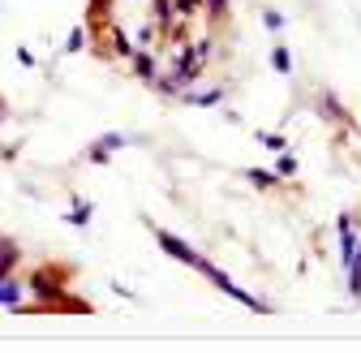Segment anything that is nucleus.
Returning a JSON list of instances; mask_svg holds the SVG:
<instances>
[{
	"label": "nucleus",
	"mask_w": 361,
	"mask_h": 353,
	"mask_svg": "<svg viewBox=\"0 0 361 353\" xmlns=\"http://www.w3.org/2000/svg\"><path fill=\"white\" fill-rule=\"evenodd\" d=\"M258 143H262L267 151H276V155H280V151L288 147V143H284V134H258Z\"/></svg>",
	"instance_id": "f3484780"
},
{
	"label": "nucleus",
	"mask_w": 361,
	"mask_h": 353,
	"mask_svg": "<svg viewBox=\"0 0 361 353\" xmlns=\"http://www.w3.org/2000/svg\"><path fill=\"white\" fill-rule=\"evenodd\" d=\"M125 143H129L125 134H104V138H95V143H90V151H86V160H90V164H104V160H108L112 151H121Z\"/></svg>",
	"instance_id": "f03ea898"
},
{
	"label": "nucleus",
	"mask_w": 361,
	"mask_h": 353,
	"mask_svg": "<svg viewBox=\"0 0 361 353\" xmlns=\"http://www.w3.org/2000/svg\"><path fill=\"white\" fill-rule=\"evenodd\" d=\"M108 39H112V52H116V56H133V52H138V48L129 43V35H125V30H116V26L108 30Z\"/></svg>",
	"instance_id": "f8f14e48"
},
{
	"label": "nucleus",
	"mask_w": 361,
	"mask_h": 353,
	"mask_svg": "<svg viewBox=\"0 0 361 353\" xmlns=\"http://www.w3.org/2000/svg\"><path fill=\"white\" fill-rule=\"evenodd\" d=\"M18 65H26V69H35V52H30V48H18Z\"/></svg>",
	"instance_id": "aec40b11"
},
{
	"label": "nucleus",
	"mask_w": 361,
	"mask_h": 353,
	"mask_svg": "<svg viewBox=\"0 0 361 353\" xmlns=\"http://www.w3.org/2000/svg\"><path fill=\"white\" fill-rule=\"evenodd\" d=\"M5 116H9V104H5V100H0V125H5Z\"/></svg>",
	"instance_id": "412c9836"
},
{
	"label": "nucleus",
	"mask_w": 361,
	"mask_h": 353,
	"mask_svg": "<svg viewBox=\"0 0 361 353\" xmlns=\"http://www.w3.org/2000/svg\"><path fill=\"white\" fill-rule=\"evenodd\" d=\"M262 26L280 35V30H284V13H276V9H267V13H262Z\"/></svg>",
	"instance_id": "a211bd4d"
},
{
	"label": "nucleus",
	"mask_w": 361,
	"mask_h": 353,
	"mask_svg": "<svg viewBox=\"0 0 361 353\" xmlns=\"http://www.w3.org/2000/svg\"><path fill=\"white\" fill-rule=\"evenodd\" d=\"M344 276H348V297H353V301H361V258H353V263H348Z\"/></svg>",
	"instance_id": "9d476101"
},
{
	"label": "nucleus",
	"mask_w": 361,
	"mask_h": 353,
	"mask_svg": "<svg viewBox=\"0 0 361 353\" xmlns=\"http://www.w3.org/2000/svg\"><path fill=\"white\" fill-rule=\"evenodd\" d=\"M271 69H276V73H293V56H288L284 43H276V48H271Z\"/></svg>",
	"instance_id": "9b49d317"
},
{
	"label": "nucleus",
	"mask_w": 361,
	"mask_h": 353,
	"mask_svg": "<svg viewBox=\"0 0 361 353\" xmlns=\"http://www.w3.org/2000/svg\"><path fill=\"white\" fill-rule=\"evenodd\" d=\"M90 215H95V207H90L86 198H78V203L69 207V215H65V220H69L73 229H86V225H90Z\"/></svg>",
	"instance_id": "6e6552de"
},
{
	"label": "nucleus",
	"mask_w": 361,
	"mask_h": 353,
	"mask_svg": "<svg viewBox=\"0 0 361 353\" xmlns=\"http://www.w3.org/2000/svg\"><path fill=\"white\" fill-rule=\"evenodd\" d=\"M172 13L176 18H194V13H202V0H172Z\"/></svg>",
	"instance_id": "ddd939ff"
},
{
	"label": "nucleus",
	"mask_w": 361,
	"mask_h": 353,
	"mask_svg": "<svg viewBox=\"0 0 361 353\" xmlns=\"http://www.w3.org/2000/svg\"><path fill=\"white\" fill-rule=\"evenodd\" d=\"M82 48H86V26H73L65 39V52H82Z\"/></svg>",
	"instance_id": "2eb2a0df"
},
{
	"label": "nucleus",
	"mask_w": 361,
	"mask_h": 353,
	"mask_svg": "<svg viewBox=\"0 0 361 353\" xmlns=\"http://www.w3.org/2000/svg\"><path fill=\"white\" fill-rule=\"evenodd\" d=\"M129 61H133V73H138L142 82H155V78H159V69H155V56H151L147 48H138V52H133Z\"/></svg>",
	"instance_id": "39448f33"
},
{
	"label": "nucleus",
	"mask_w": 361,
	"mask_h": 353,
	"mask_svg": "<svg viewBox=\"0 0 361 353\" xmlns=\"http://www.w3.org/2000/svg\"><path fill=\"white\" fill-rule=\"evenodd\" d=\"M357 258H361V233H357Z\"/></svg>",
	"instance_id": "4be33fe9"
},
{
	"label": "nucleus",
	"mask_w": 361,
	"mask_h": 353,
	"mask_svg": "<svg viewBox=\"0 0 361 353\" xmlns=\"http://www.w3.org/2000/svg\"><path fill=\"white\" fill-rule=\"evenodd\" d=\"M22 301H26V285H18V280H13V272H9V276H0V306L18 311Z\"/></svg>",
	"instance_id": "7ed1b4c3"
},
{
	"label": "nucleus",
	"mask_w": 361,
	"mask_h": 353,
	"mask_svg": "<svg viewBox=\"0 0 361 353\" xmlns=\"http://www.w3.org/2000/svg\"><path fill=\"white\" fill-rule=\"evenodd\" d=\"M180 100H185V104H198V108H215V104L224 100V91H219V86H211V91H180Z\"/></svg>",
	"instance_id": "0eeeda50"
},
{
	"label": "nucleus",
	"mask_w": 361,
	"mask_h": 353,
	"mask_svg": "<svg viewBox=\"0 0 361 353\" xmlns=\"http://www.w3.org/2000/svg\"><path fill=\"white\" fill-rule=\"evenodd\" d=\"M276 172H280V181H284V176H297V155L280 151V160H276Z\"/></svg>",
	"instance_id": "4468645a"
},
{
	"label": "nucleus",
	"mask_w": 361,
	"mask_h": 353,
	"mask_svg": "<svg viewBox=\"0 0 361 353\" xmlns=\"http://www.w3.org/2000/svg\"><path fill=\"white\" fill-rule=\"evenodd\" d=\"M155 241H159V250L168 254V258H176V263H185V268H198L202 263V254L190 246V241H180V237H172L168 229H155Z\"/></svg>",
	"instance_id": "f257e3e1"
},
{
	"label": "nucleus",
	"mask_w": 361,
	"mask_h": 353,
	"mask_svg": "<svg viewBox=\"0 0 361 353\" xmlns=\"http://www.w3.org/2000/svg\"><path fill=\"white\" fill-rule=\"evenodd\" d=\"M202 13H211V18H228V0H202Z\"/></svg>",
	"instance_id": "dca6fc26"
},
{
	"label": "nucleus",
	"mask_w": 361,
	"mask_h": 353,
	"mask_svg": "<svg viewBox=\"0 0 361 353\" xmlns=\"http://www.w3.org/2000/svg\"><path fill=\"white\" fill-rule=\"evenodd\" d=\"M319 104H323V116H327V121H336V125H353V121H348V108H344L331 91H323V100H319Z\"/></svg>",
	"instance_id": "423d86ee"
},
{
	"label": "nucleus",
	"mask_w": 361,
	"mask_h": 353,
	"mask_svg": "<svg viewBox=\"0 0 361 353\" xmlns=\"http://www.w3.org/2000/svg\"><path fill=\"white\" fill-rule=\"evenodd\" d=\"M151 39H155V26H138V48H147Z\"/></svg>",
	"instance_id": "6ab92c4d"
},
{
	"label": "nucleus",
	"mask_w": 361,
	"mask_h": 353,
	"mask_svg": "<svg viewBox=\"0 0 361 353\" xmlns=\"http://www.w3.org/2000/svg\"><path fill=\"white\" fill-rule=\"evenodd\" d=\"M245 181H254L258 190H276V186H280V172H267V168H245Z\"/></svg>",
	"instance_id": "1a4fd4ad"
},
{
	"label": "nucleus",
	"mask_w": 361,
	"mask_h": 353,
	"mask_svg": "<svg viewBox=\"0 0 361 353\" xmlns=\"http://www.w3.org/2000/svg\"><path fill=\"white\" fill-rule=\"evenodd\" d=\"M22 263V250H18V241L13 237H0V276H9L13 268Z\"/></svg>",
	"instance_id": "20e7f679"
}]
</instances>
